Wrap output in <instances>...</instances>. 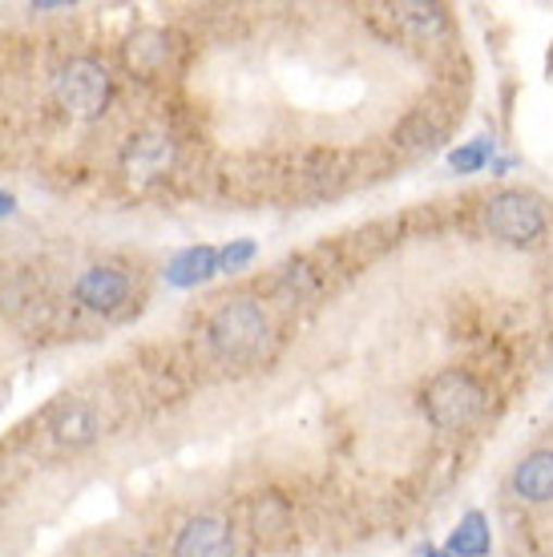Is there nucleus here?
Wrapping results in <instances>:
<instances>
[{
  "label": "nucleus",
  "mask_w": 553,
  "mask_h": 557,
  "mask_svg": "<svg viewBox=\"0 0 553 557\" xmlns=\"http://www.w3.org/2000/svg\"><path fill=\"white\" fill-rule=\"evenodd\" d=\"M444 134H448V117L441 110H432V106H420V110H408L401 117V126L392 134V141L401 146V150H432V146H441Z\"/></svg>",
  "instance_id": "obj_8"
},
{
  "label": "nucleus",
  "mask_w": 553,
  "mask_h": 557,
  "mask_svg": "<svg viewBox=\"0 0 553 557\" xmlns=\"http://www.w3.org/2000/svg\"><path fill=\"white\" fill-rule=\"evenodd\" d=\"M122 557H150V554H122Z\"/></svg>",
  "instance_id": "obj_14"
},
{
  "label": "nucleus",
  "mask_w": 553,
  "mask_h": 557,
  "mask_svg": "<svg viewBox=\"0 0 553 557\" xmlns=\"http://www.w3.org/2000/svg\"><path fill=\"white\" fill-rule=\"evenodd\" d=\"M247 530L263 549H279L295 537V505L279 488H263L247 502Z\"/></svg>",
  "instance_id": "obj_5"
},
{
  "label": "nucleus",
  "mask_w": 553,
  "mask_h": 557,
  "mask_svg": "<svg viewBox=\"0 0 553 557\" xmlns=\"http://www.w3.org/2000/svg\"><path fill=\"white\" fill-rule=\"evenodd\" d=\"M214 267H219V255L210 251V247H194V251L179 255V259L170 263V278H174V283H198V278H207Z\"/></svg>",
  "instance_id": "obj_11"
},
{
  "label": "nucleus",
  "mask_w": 553,
  "mask_h": 557,
  "mask_svg": "<svg viewBox=\"0 0 553 557\" xmlns=\"http://www.w3.org/2000/svg\"><path fill=\"white\" fill-rule=\"evenodd\" d=\"M489 549H493V530H489V517L481 509H469L460 517L457 530L448 533V542H444L448 557H484Z\"/></svg>",
  "instance_id": "obj_9"
},
{
  "label": "nucleus",
  "mask_w": 553,
  "mask_h": 557,
  "mask_svg": "<svg viewBox=\"0 0 553 557\" xmlns=\"http://www.w3.org/2000/svg\"><path fill=\"white\" fill-rule=\"evenodd\" d=\"M267 344H271V315H267L263 299H222L202 323V348L210 360L231 363V368H247V363L263 360Z\"/></svg>",
  "instance_id": "obj_1"
},
{
  "label": "nucleus",
  "mask_w": 553,
  "mask_h": 557,
  "mask_svg": "<svg viewBox=\"0 0 553 557\" xmlns=\"http://www.w3.org/2000/svg\"><path fill=\"white\" fill-rule=\"evenodd\" d=\"M250 255H255V247H250V243H238V247H231V251L222 255V267H231V271H235V267L247 263Z\"/></svg>",
  "instance_id": "obj_13"
},
{
  "label": "nucleus",
  "mask_w": 553,
  "mask_h": 557,
  "mask_svg": "<svg viewBox=\"0 0 553 557\" xmlns=\"http://www.w3.org/2000/svg\"><path fill=\"white\" fill-rule=\"evenodd\" d=\"M179 53H182V41L170 28L142 25L122 41V70L134 82H158V77H167L174 70Z\"/></svg>",
  "instance_id": "obj_4"
},
{
  "label": "nucleus",
  "mask_w": 553,
  "mask_h": 557,
  "mask_svg": "<svg viewBox=\"0 0 553 557\" xmlns=\"http://www.w3.org/2000/svg\"><path fill=\"white\" fill-rule=\"evenodd\" d=\"M420 408L437 432H465L489 412V388L469 368H441L420 392Z\"/></svg>",
  "instance_id": "obj_2"
},
{
  "label": "nucleus",
  "mask_w": 553,
  "mask_h": 557,
  "mask_svg": "<svg viewBox=\"0 0 553 557\" xmlns=\"http://www.w3.org/2000/svg\"><path fill=\"white\" fill-rule=\"evenodd\" d=\"M170 557H235V525L222 513L191 517L170 545Z\"/></svg>",
  "instance_id": "obj_6"
},
{
  "label": "nucleus",
  "mask_w": 553,
  "mask_h": 557,
  "mask_svg": "<svg viewBox=\"0 0 553 557\" xmlns=\"http://www.w3.org/2000/svg\"><path fill=\"white\" fill-rule=\"evenodd\" d=\"M388 13L404 33H413L416 41H432V37L448 33V13L441 4H392Z\"/></svg>",
  "instance_id": "obj_10"
},
{
  "label": "nucleus",
  "mask_w": 553,
  "mask_h": 557,
  "mask_svg": "<svg viewBox=\"0 0 553 557\" xmlns=\"http://www.w3.org/2000/svg\"><path fill=\"white\" fill-rule=\"evenodd\" d=\"M489 162H493V138H472L448 153V166L457 170V174H477Z\"/></svg>",
  "instance_id": "obj_12"
},
{
  "label": "nucleus",
  "mask_w": 553,
  "mask_h": 557,
  "mask_svg": "<svg viewBox=\"0 0 553 557\" xmlns=\"http://www.w3.org/2000/svg\"><path fill=\"white\" fill-rule=\"evenodd\" d=\"M484 231L505 247H538L545 238V207L529 190H497L481 207Z\"/></svg>",
  "instance_id": "obj_3"
},
{
  "label": "nucleus",
  "mask_w": 553,
  "mask_h": 557,
  "mask_svg": "<svg viewBox=\"0 0 553 557\" xmlns=\"http://www.w3.org/2000/svg\"><path fill=\"white\" fill-rule=\"evenodd\" d=\"M513 493L521 502H553V448H533L513 469Z\"/></svg>",
  "instance_id": "obj_7"
}]
</instances>
